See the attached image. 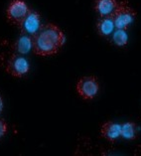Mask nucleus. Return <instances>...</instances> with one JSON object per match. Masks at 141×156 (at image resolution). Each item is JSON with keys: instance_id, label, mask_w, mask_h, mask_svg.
Masks as SVG:
<instances>
[{"instance_id": "f257e3e1", "label": "nucleus", "mask_w": 141, "mask_h": 156, "mask_svg": "<svg viewBox=\"0 0 141 156\" xmlns=\"http://www.w3.org/2000/svg\"><path fill=\"white\" fill-rule=\"evenodd\" d=\"M33 38V51L38 56H52L64 45V32L53 23L42 25L40 31Z\"/></svg>"}, {"instance_id": "39448f33", "label": "nucleus", "mask_w": 141, "mask_h": 156, "mask_svg": "<svg viewBox=\"0 0 141 156\" xmlns=\"http://www.w3.org/2000/svg\"><path fill=\"white\" fill-rule=\"evenodd\" d=\"M21 34L28 35L30 37H34L40 31L42 27L41 24V16L37 11L29 10L28 14L23 19V21L18 25Z\"/></svg>"}, {"instance_id": "4468645a", "label": "nucleus", "mask_w": 141, "mask_h": 156, "mask_svg": "<svg viewBox=\"0 0 141 156\" xmlns=\"http://www.w3.org/2000/svg\"><path fill=\"white\" fill-rule=\"evenodd\" d=\"M8 45V42L7 41H5V40H0V49L1 48H3V47H5V46H7ZM2 58V60H4V58H3L2 56H0Z\"/></svg>"}, {"instance_id": "20e7f679", "label": "nucleus", "mask_w": 141, "mask_h": 156, "mask_svg": "<svg viewBox=\"0 0 141 156\" xmlns=\"http://www.w3.org/2000/svg\"><path fill=\"white\" fill-rule=\"evenodd\" d=\"M100 90V83L96 77H83L77 83V92L83 100H91L97 96Z\"/></svg>"}, {"instance_id": "0eeeda50", "label": "nucleus", "mask_w": 141, "mask_h": 156, "mask_svg": "<svg viewBox=\"0 0 141 156\" xmlns=\"http://www.w3.org/2000/svg\"><path fill=\"white\" fill-rule=\"evenodd\" d=\"M101 136L109 142H115L121 136V125L113 121H106L100 129Z\"/></svg>"}, {"instance_id": "f03ea898", "label": "nucleus", "mask_w": 141, "mask_h": 156, "mask_svg": "<svg viewBox=\"0 0 141 156\" xmlns=\"http://www.w3.org/2000/svg\"><path fill=\"white\" fill-rule=\"evenodd\" d=\"M114 25L117 29L127 30L136 17V11L129 5L127 0L118 2L115 11L112 14Z\"/></svg>"}, {"instance_id": "6e6552de", "label": "nucleus", "mask_w": 141, "mask_h": 156, "mask_svg": "<svg viewBox=\"0 0 141 156\" xmlns=\"http://www.w3.org/2000/svg\"><path fill=\"white\" fill-rule=\"evenodd\" d=\"M10 49L13 53H16V54H27L31 49H33V38L28 35L21 34V36L11 44Z\"/></svg>"}, {"instance_id": "9b49d317", "label": "nucleus", "mask_w": 141, "mask_h": 156, "mask_svg": "<svg viewBox=\"0 0 141 156\" xmlns=\"http://www.w3.org/2000/svg\"><path fill=\"white\" fill-rule=\"evenodd\" d=\"M138 130L139 128L137 124L128 121L121 125V137L126 140H134L138 137Z\"/></svg>"}, {"instance_id": "1a4fd4ad", "label": "nucleus", "mask_w": 141, "mask_h": 156, "mask_svg": "<svg viewBox=\"0 0 141 156\" xmlns=\"http://www.w3.org/2000/svg\"><path fill=\"white\" fill-rule=\"evenodd\" d=\"M117 5H118L117 0H96L94 10L100 17L109 16L113 14Z\"/></svg>"}, {"instance_id": "7ed1b4c3", "label": "nucleus", "mask_w": 141, "mask_h": 156, "mask_svg": "<svg viewBox=\"0 0 141 156\" xmlns=\"http://www.w3.org/2000/svg\"><path fill=\"white\" fill-rule=\"evenodd\" d=\"M29 62L20 54L12 53L5 61V70L15 78H21L29 72Z\"/></svg>"}, {"instance_id": "ddd939ff", "label": "nucleus", "mask_w": 141, "mask_h": 156, "mask_svg": "<svg viewBox=\"0 0 141 156\" xmlns=\"http://www.w3.org/2000/svg\"><path fill=\"white\" fill-rule=\"evenodd\" d=\"M7 130H8V125H7L6 121L4 119H0V138L6 134Z\"/></svg>"}, {"instance_id": "423d86ee", "label": "nucleus", "mask_w": 141, "mask_h": 156, "mask_svg": "<svg viewBox=\"0 0 141 156\" xmlns=\"http://www.w3.org/2000/svg\"><path fill=\"white\" fill-rule=\"evenodd\" d=\"M29 10L24 0H12L7 8V19L12 24L18 26L28 14Z\"/></svg>"}, {"instance_id": "9d476101", "label": "nucleus", "mask_w": 141, "mask_h": 156, "mask_svg": "<svg viewBox=\"0 0 141 156\" xmlns=\"http://www.w3.org/2000/svg\"><path fill=\"white\" fill-rule=\"evenodd\" d=\"M115 27L113 21L112 15L109 16H102L98 19L97 23V30L100 36L102 37H108L113 32V29Z\"/></svg>"}, {"instance_id": "f8f14e48", "label": "nucleus", "mask_w": 141, "mask_h": 156, "mask_svg": "<svg viewBox=\"0 0 141 156\" xmlns=\"http://www.w3.org/2000/svg\"><path fill=\"white\" fill-rule=\"evenodd\" d=\"M112 42L116 46H119V47L126 46L128 43V35L126 33V30L117 29L115 32H113Z\"/></svg>"}, {"instance_id": "2eb2a0df", "label": "nucleus", "mask_w": 141, "mask_h": 156, "mask_svg": "<svg viewBox=\"0 0 141 156\" xmlns=\"http://www.w3.org/2000/svg\"><path fill=\"white\" fill-rule=\"evenodd\" d=\"M2 109H3V100H2L1 94H0V113L2 112Z\"/></svg>"}]
</instances>
